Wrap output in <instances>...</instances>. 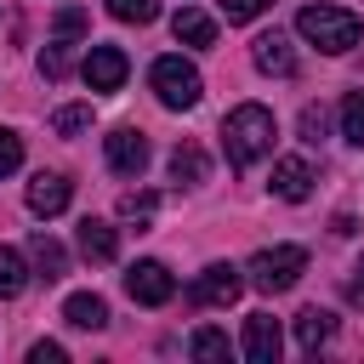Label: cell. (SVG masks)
I'll use <instances>...</instances> for the list:
<instances>
[{
    "mask_svg": "<svg viewBox=\"0 0 364 364\" xmlns=\"http://www.w3.org/2000/svg\"><path fill=\"white\" fill-rule=\"evenodd\" d=\"M273 136H279V125H273V114L262 102H239L222 119V148H228V165L233 171H250L256 159H267L273 154Z\"/></svg>",
    "mask_w": 364,
    "mask_h": 364,
    "instance_id": "6da1fadb",
    "label": "cell"
},
{
    "mask_svg": "<svg viewBox=\"0 0 364 364\" xmlns=\"http://www.w3.org/2000/svg\"><path fill=\"white\" fill-rule=\"evenodd\" d=\"M296 28H301V40H307V46H318L324 57L353 51V46H358V34H364V23H358L347 6H301Z\"/></svg>",
    "mask_w": 364,
    "mask_h": 364,
    "instance_id": "7a4b0ae2",
    "label": "cell"
},
{
    "mask_svg": "<svg viewBox=\"0 0 364 364\" xmlns=\"http://www.w3.org/2000/svg\"><path fill=\"white\" fill-rule=\"evenodd\" d=\"M245 273H250V284H256V290L279 296V290H290V284L307 273V250H301V245H273V250H256Z\"/></svg>",
    "mask_w": 364,
    "mask_h": 364,
    "instance_id": "3957f363",
    "label": "cell"
},
{
    "mask_svg": "<svg viewBox=\"0 0 364 364\" xmlns=\"http://www.w3.org/2000/svg\"><path fill=\"white\" fill-rule=\"evenodd\" d=\"M148 85H154V97L165 102V108H193L199 102V91H205V80H199V68L193 63H182V57H159L154 68H148Z\"/></svg>",
    "mask_w": 364,
    "mask_h": 364,
    "instance_id": "277c9868",
    "label": "cell"
},
{
    "mask_svg": "<svg viewBox=\"0 0 364 364\" xmlns=\"http://www.w3.org/2000/svg\"><path fill=\"white\" fill-rule=\"evenodd\" d=\"M125 290H131V301H142V307H165V301L176 296V279H171V267H165V262L142 256V262H131V267H125Z\"/></svg>",
    "mask_w": 364,
    "mask_h": 364,
    "instance_id": "5b68a950",
    "label": "cell"
},
{
    "mask_svg": "<svg viewBox=\"0 0 364 364\" xmlns=\"http://www.w3.org/2000/svg\"><path fill=\"white\" fill-rule=\"evenodd\" d=\"M102 154H108V171H119V176H142V165H148V136L131 131V125H114V131L102 136Z\"/></svg>",
    "mask_w": 364,
    "mask_h": 364,
    "instance_id": "8992f818",
    "label": "cell"
},
{
    "mask_svg": "<svg viewBox=\"0 0 364 364\" xmlns=\"http://www.w3.org/2000/svg\"><path fill=\"white\" fill-rule=\"evenodd\" d=\"M239 290H245V279H239V267H228V262H210L199 279H193V301L199 307H228V301H239Z\"/></svg>",
    "mask_w": 364,
    "mask_h": 364,
    "instance_id": "52a82bcc",
    "label": "cell"
},
{
    "mask_svg": "<svg viewBox=\"0 0 364 364\" xmlns=\"http://www.w3.org/2000/svg\"><path fill=\"white\" fill-rule=\"evenodd\" d=\"M279 347H284L279 318H273V313H250V318H245V341H239V353H245L250 364H279Z\"/></svg>",
    "mask_w": 364,
    "mask_h": 364,
    "instance_id": "ba28073f",
    "label": "cell"
},
{
    "mask_svg": "<svg viewBox=\"0 0 364 364\" xmlns=\"http://www.w3.org/2000/svg\"><path fill=\"white\" fill-rule=\"evenodd\" d=\"M125 74H131V63H125L119 46H91V51H85V85H91V91H119Z\"/></svg>",
    "mask_w": 364,
    "mask_h": 364,
    "instance_id": "9c48e42d",
    "label": "cell"
},
{
    "mask_svg": "<svg viewBox=\"0 0 364 364\" xmlns=\"http://www.w3.org/2000/svg\"><path fill=\"white\" fill-rule=\"evenodd\" d=\"M68 193H74V182L63 171H40L28 182V210L34 216H57V210H68Z\"/></svg>",
    "mask_w": 364,
    "mask_h": 364,
    "instance_id": "30bf717a",
    "label": "cell"
},
{
    "mask_svg": "<svg viewBox=\"0 0 364 364\" xmlns=\"http://www.w3.org/2000/svg\"><path fill=\"white\" fill-rule=\"evenodd\" d=\"M250 57H256L262 74H279V80L296 74V51H290V40H284L279 28H273V34H256V40H250Z\"/></svg>",
    "mask_w": 364,
    "mask_h": 364,
    "instance_id": "8fae6325",
    "label": "cell"
},
{
    "mask_svg": "<svg viewBox=\"0 0 364 364\" xmlns=\"http://www.w3.org/2000/svg\"><path fill=\"white\" fill-rule=\"evenodd\" d=\"M273 193L290 199V205H301V199L313 193V165H307V159H279V165H273Z\"/></svg>",
    "mask_w": 364,
    "mask_h": 364,
    "instance_id": "7c38bea8",
    "label": "cell"
},
{
    "mask_svg": "<svg viewBox=\"0 0 364 364\" xmlns=\"http://www.w3.org/2000/svg\"><path fill=\"white\" fill-rule=\"evenodd\" d=\"M80 256H91V262H114V256H119V233H114L108 222L85 216V222H80Z\"/></svg>",
    "mask_w": 364,
    "mask_h": 364,
    "instance_id": "4fadbf2b",
    "label": "cell"
},
{
    "mask_svg": "<svg viewBox=\"0 0 364 364\" xmlns=\"http://www.w3.org/2000/svg\"><path fill=\"white\" fill-rule=\"evenodd\" d=\"M63 318H68L74 330H108V301L91 296V290H80V296L63 301Z\"/></svg>",
    "mask_w": 364,
    "mask_h": 364,
    "instance_id": "5bb4252c",
    "label": "cell"
},
{
    "mask_svg": "<svg viewBox=\"0 0 364 364\" xmlns=\"http://www.w3.org/2000/svg\"><path fill=\"white\" fill-rule=\"evenodd\" d=\"M330 336H336V313H324V307H301V313H296V341H301L307 353H318Z\"/></svg>",
    "mask_w": 364,
    "mask_h": 364,
    "instance_id": "9a60e30c",
    "label": "cell"
},
{
    "mask_svg": "<svg viewBox=\"0 0 364 364\" xmlns=\"http://www.w3.org/2000/svg\"><path fill=\"white\" fill-rule=\"evenodd\" d=\"M171 34L188 40V46H216V23H210L199 6H182V11L171 17Z\"/></svg>",
    "mask_w": 364,
    "mask_h": 364,
    "instance_id": "2e32d148",
    "label": "cell"
},
{
    "mask_svg": "<svg viewBox=\"0 0 364 364\" xmlns=\"http://www.w3.org/2000/svg\"><path fill=\"white\" fill-rule=\"evenodd\" d=\"M28 256H34V267H40V279H46V284H57V279L68 273V250H63L57 239H46V233H34V239H28Z\"/></svg>",
    "mask_w": 364,
    "mask_h": 364,
    "instance_id": "e0dca14e",
    "label": "cell"
},
{
    "mask_svg": "<svg viewBox=\"0 0 364 364\" xmlns=\"http://www.w3.org/2000/svg\"><path fill=\"white\" fill-rule=\"evenodd\" d=\"M205 171H210L205 148H193V142H176V154H171V176H176L182 188H193V182H205Z\"/></svg>",
    "mask_w": 364,
    "mask_h": 364,
    "instance_id": "ac0fdd59",
    "label": "cell"
},
{
    "mask_svg": "<svg viewBox=\"0 0 364 364\" xmlns=\"http://www.w3.org/2000/svg\"><path fill=\"white\" fill-rule=\"evenodd\" d=\"M23 284H28V262H23V250L0 245V296H23Z\"/></svg>",
    "mask_w": 364,
    "mask_h": 364,
    "instance_id": "d6986e66",
    "label": "cell"
},
{
    "mask_svg": "<svg viewBox=\"0 0 364 364\" xmlns=\"http://www.w3.org/2000/svg\"><path fill=\"white\" fill-rule=\"evenodd\" d=\"M188 353H193V358H205V364H210V358H228V353H233V347H228V336H222V330H216V324H199V330H193V341H188Z\"/></svg>",
    "mask_w": 364,
    "mask_h": 364,
    "instance_id": "ffe728a7",
    "label": "cell"
},
{
    "mask_svg": "<svg viewBox=\"0 0 364 364\" xmlns=\"http://www.w3.org/2000/svg\"><path fill=\"white\" fill-rule=\"evenodd\" d=\"M68 63H74V40H63V34H57V40L40 51V74H46V80H63V74H68Z\"/></svg>",
    "mask_w": 364,
    "mask_h": 364,
    "instance_id": "44dd1931",
    "label": "cell"
},
{
    "mask_svg": "<svg viewBox=\"0 0 364 364\" xmlns=\"http://www.w3.org/2000/svg\"><path fill=\"white\" fill-rule=\"evenodd\" d=\"M341 136H347L353 148H364V91H353V97L341 102Z\"/></svg>",
    "mask_w": 364,
    "mask_h": 364,
    "instance_id": "7402d4cb",
    "label": "cell"
},
{
    "mask_svg": "<svg viewBox=\"0 0 364 364\" xmlns=\"http://www.w3.org/2000/svg\"><path fill=\"white\" fill-rule=\"evenodd\" d=\"M85 125H91V102H68V108L51 114V131H57V136H74V131H85Z\"/></svg>",
    "mask_w": 364,
    "mask_h": 364,
    "instance_id": "603a6c76",
    "label": "cell"
},
{
    "mask_svg": "<svg viewBox=\"0 0 364 364\" xmlns=\"http://www.w3.org/2000/svg\"><path fill=\"white\" fill-rule=\"evenodd\" d=\"M108 11L119 23H154L159 17V0H108Z\"/></svg>",
    "mask_w": 364,
    "mask_h": 364,
    "instance_id": "cb8c5ba5",
    "label": "cell"
},
{
    "mask_svg": "<svg viewBox=\"0 0 364 364\" xmlns=\"http://www.w3.org/2000/svg\"><path fill=\"white\" fill-rule=\"evenodd\" d=\"M17 165H23V136H17V131H6V125H0V176H11V171H17Z\"/></svg>",
    "mask_w": 364,
    "mask_h": 364,
    "instance_id": "d4e9b609",
    "label": "cell"
},
{
    "mask_svg": "<svg viewBox=\"0 0 364 364\" xmlns=\"http://www.w3.org/2000/svg\"><path fill=\"white\" fill-rule=\"evenodd\" d=\"M273 0H222V17L228 23H250V17H262Z\"/></svg>",
    "mask_w": 364,
    "mask_h": 364,
    "instance_id": "484cf974",
    "label": "cell"
},
{
    "mask_svg": "<svg viewBox=\"0 0 364 364\" xmlns=\"http://www.w3.org/2000/svg\"><path fill=\"white\" fill-rule=\"evenodd\" d=\"M51 28H57V34H63V40H80V34H85V11H80V6H63V11H57V23H51Z\"/></svg>",
    "mask_w": 364,
    "mask_h": 364,
    "instance_id": "4316f807",
    "label": "cell"
},
{
    "mask_svg": "<svg viewBox=\"0 0 364 364\" xmlns=\"http://www.w3.org/2000/svg\"><path fill=\"white\" fill-rule=\"evenodd\" d=\"M154 205H159L154 193H125V199H119V216H131V222H148V216H154Z\"/></svg>",
    "mask_w": 364,
    "mask_h": 364,
    "instance_id": "83f0119b",
    "label": "cell"
},
{
    "mask_svg": "<svg viewBox=\"0 0 364 364\" xmlns=\"http://www.w3.org/2000/svg\"><path fill=\"white\" fill-rule=\"evenodd\" d=\"M318 136H324V108L307 102V108H301V142H318Z\"/></svg>",
    "mask_w": 364,
    "mask_h": 364,
    "instance_id": "f1b7e54d",
    "label": "cell"
},
{
    "mask_svg": "<svg viewBox=\"0 0 364 364\" xmlns=\"http://www.w3.org/2000/svg\"><path fill=\"white\" fill-rule=\"evenodd\" d=\"M63 358H68V353H63L57 341H34V347H28V364H63Z\"/></svg>",
    "mask_w": 364,
    "mask_h": 364,
    "instance_id": "f546056e",
    "label": "cell"
},
{
    "mask_svg": "<svg viewBox=\"0 0 364 364\" xmlns=\"http://www.w3.org/2000/svg\"><path fill=\"white\" fill-rule=\"evenodd\" d=\"M347 301H353V307H364V262H358V267H353V279H347Z\"/></svg>",
    "mask_w": 364,
    "mask_h": 364,
    "instance_id": "4dcf8cb0",
    "label": "cell"
}]
</instances>
